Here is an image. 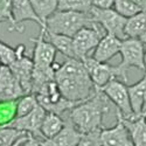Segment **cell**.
<instances>
[{
  "mask_svg": "<svg viewBox=\"0 0 146 146\" xmlns=\"http://www.w3.org/2000/svg\"><path fill=\"white\" fill-rule=\"evenodd\" d=\"M91 20L98 25L109 34L116 35L117 38L124 40L127 36L125 34V26L127 19L120 15L113 8H100L92 5L89 11Z\"/></svg>",
  "mask_w": 146,
  "mask_h": 146,
  "instance_id": "5b68a950",
  "label": "cell"
},
{
  "mask_svg": "<svg viewBox=\"0 0 146 146\" xmlns=\"http://www.w3.org/2000/svg\"><path fill=\"white\" fill-rule=\"evenodd\" d=\"M98 90L105 94V96L110 100V102H112L116 105L117 110L123 115V117L130 118L135 115L130 102L129 86H126L125 82L113 78Z\"/></svg>",
  "mask_w": 146,
  "mask_h": 146,
  "instance_id": "52a82bcc",
  "label": "cell"
},
{
  "mask_svg": "<svg viewBox=\"0 0 146 146\" xmlns=\"http://www.w3.org/2000/svg\"><path fill=\"white\" fill-rule=\"evenodd\" d=\"M39 106V101L35 94H26L18 100L17 117L26 116Z\"/></svg>",
  "mask_w": 146,
  "mask_h": 146,
  "instance_id": "484cf974",
  "label": "cell"
},
{
  "mask_svg": "<svg viewBox=\"0 0 146 146\" xmlns=\"http://www.w3.org/2000/svg\"><path fill=\"white\" fill-rule=\"evenodd\" d=\"M82 133L75 127L71 120L66 117V125L58 135L49 139H42L41 146H77Z\"/></svg>",
  "mask_w": 146,
  "mask_h": 146,
  "instance_id": "9a60e30c",
  "label": "cell"
},
{
  "mask_svg": "<svg viewBox=\"0 0 146 146\" xmlns=\"http://www.w3.org/2000/svg\"><path fill=\"white\" fill-rule=\"evenodd\" d=\"M29 133L12 126H0V146H18L27 140Z\"/></svg>",
  "mask_w": 146,
  "mask_h": 146,
  "instance_id": "44dd1931",
  "label": "cell"
},
{
  "mask_svg": "<svg viewBox=\"0 0 146 146\" xmlns=\"http://www.w3.org/2000/svg\"><path fill=\"white\" fill-rule=\"evenodd\" d=\"M26 95L9 66H0V101H14Z\"/></svg>",
  "mask_w": 146,
  "mask_h": 146,
  "instance_id": "8fae6325",
  "label": "cell"
},
{
  "mask_svg": "<svg viewBox=\"0 0 146 146\" xmlns=\"http://www.w3.org/2000/svg\"><path fill=\"white\" fill-rule=\"evenodd\" d=\"M66 125V119L54 112H47L41 124V136L42 139H49L55 137L62 131Z\"/></svg>",
  "mask_w": 146,
  "mask_h": 146,
  "instance_id": "ac0fdd59",
  "label": "cell"
},
{
  "mask_svg": "<svg viewBox=\"0 0 146 146\" xmlns=\"http://www.w3.org/2000/svg\"><path fill=\"white\" fill-rule=\"evenodd\" d=\"M46 29L41 28L40 35L36 39L32 38L31 41L34 42L33 50V62L34 67L39 69H49L55 64L56 48L50 41H46Z\"/></svg>",
  "mask_w": 146,
  "mask_h": 146,
  "instance_id": "9c48e42d",
  "label": "cell"
},
{
  "mask_svg": "<svg viewBox=\"0 0 146 146\" xmlns=\"http://www.w3.org/2000/svg\"><path fill=\"white\" fill-rule=\"evenodd\" d=\"M31 1L36 14L43 23H46V20L58 9V0H31Z\"/></svg>",
  "mask_w": 146,
  "mask_h": 146,
  "instance_id": "603a6c76",
  "label": "cell"
},
{
  "mask_svg": "<svg viewBox=\"0 0 146 146\" xmlns=\"http://www.w3.org/2000/svg\"><path fill=\"white\" fill-rule=\"evenodd\" d=\"M18 146H41V140H40V137H36L32 135V133H29L27 140H25Z\"/></svg>",
  "mask_w": 146,
  "mask_h": 146,
  "instance_id": "4dcf8cb0",
  "label": "cell"
},
{
  "mask_svg": "<svg viewBox=\"0 0 146 146\" xmlns=\"http://www.w3.org/2000/svg\"><path fill=\"white\" fill-rule=\"evenodd\" d=\"M46 36L48 38V41H50L56 50L60 52L66 57H71V58H77L75 48H74V41H72L71 36L63 35V34H56L53 32L46 31Z\"/></svg>",
  "mask_w": 146,
  "mask_h": 146,
  "instance_id": "d6986e66",
  "label": "cell"
},
{
  "mask_svg": "<svg viewBox=\"0 0 146 146\" xmlns=\"http://www.w3.org/2000/svg\"><path fill=\"white\" fill-rule=\"evenodd\" d=\"M141 115L145 117L146 116V97H145V101H144V104H143V109H141Z\"/></svg>",
  "mask_w": 146,
  "mask_h": 146,
  "instance_id": "836d02e7",
  "label": "cell"
},
{
  "mask_svg": "<svg viewBox=\"0 0 146 146\" xmlns=\"http://www.w3.org/2000/svg\"><path fill=\"white\" fill-rule=\"evenodd\" d=\"M146 32V11H141L136 15L127 19L125 26V34L127 38H140Z\"/></svg>",
  "mask_w": 146,
  "mask_h": 146,
  "instance_id": "7402d4cb",
  "label": "cell"
},
{
  "mask_svg": "<svg viewBox=\"0 0 146 146\" xmlns=\"http://www.w3.org/2000/svg\"><path fill=\"white\" fill-rule=\"evenodd\" d=\"M102 27L98 23H94L91 26L83 27L81 31H78L74 36V48L77 58L83 60L84 57L90 56V53L96 49L97 44L100 43L101 39L103 38L102 34Z\"/></svg>",
  "mask_w": 146,
  "mask_h": 146,
  "instance_id": "8992f818",
  "label": "cell"
},
{
  "mask_svg": "<svg viewBox=\"0 0 146 146\" xmlns=\"http://www.w3.org/2000/svg\"><path fill=\"white\" fill-rule=\"evenodd\" d=\"M135 3L140 11H146V0H132Z\"/></svg>",
  "mask_w": 146,
  "mask_h": 146,
  "instance_id": "d6a6232c",
  "label": "cell"
},
{
  "mask_svg": "<svg viewBox=\"0 0 146 146\" xmlns=\"http://www.w3.org/2000/svg\"><path fill=\"white\" fill-rule=\"evenodd\" d=\"M0 66H1V64H0Z\"/></svg>",
  "mask_w": 146,
  "mask_h": 146,
  "instance_id": "f35d334b",
  "label": "cell"
},
{
  "mask_svg": "<svg viewBox=\"0 0 146 146\" xmlns=\"http://www.w3.org/2000/svg\"><path fill=\"white\" fill-rule=\"evenodd\" d=\"M55 81L64 98L81 103L96 92V87L80 58L66 57L62 64H58L55 72Z\"/></svg>",
  "mask_w": 146,
  "mask_h": 146,
  "instance_id": "6da1fadb",
  "label": "cell"
},
{
  "mask_svg": "<svg viewBox=\"0 0 146 146\" xmlns=\"http://www.w3.org/2000/svg\"><path fill=\"white\" fill-rule=\"evenodd\" d=\"M12 12H13V18L15 20V23L22 33H23V26H22L23 21L36 22L41 28H44V23L36 14L31 0H12Z\"/></svg>",
  "mask_w": 146,
  "mask_h": 146,
  "instance_id": "5bb4252c",
  "label": "cell"
},
{
  "mask_svg": "<svg viewBox=\"0 0 146 146\" xmlns=\"http://www.w3.org/2000/svg\"><path fill=\"white\" fill-rule=\"evenodd\" d=\"M92 7V0H58L60 11H74L80 13H89Z\"/></svg>",
  "mask_w": 146,
  "mask_h": 146,
  "instance_id": "d4e9b609",
  "label": "cell"
},
{
  "mask_svg": "<svg viewBox=\"0 0 146 146\" xmlns=\"http://www.w3.org/2000/svg\"><path fill=\"white\" fill-rule=\"evenodd\" d=\"M102 130H96V131H91V132H87V133H82L77 146H103Z\"/></svg>",
  "mask_w": 146,
  "mask_h": 146,
  "instance_id": "f546056e",
  "label": "cell"
},
{
  "mask_svg": "<svg viewBox=\"0 0 146 146\" xmlns=\"http://www.w3.org/2000/svg\"><path fill=\"white\" fill-rule=\"evenodd\" d=\"M129 95H130V102L133 113L140 116L143 104L146 97V74L140 81L132 84V86H129Z\"/></svg>",
  "mask_w": 146,
  "mask_h": 146,
  "instance_id": "ffe728a7",
  "label": "cell"
},
{
  "mask_svg": "<svg viewBox=\"0 0 146 146\" xmlns=\"http://www.w3.org/2000/svg\"><path fill=\"white\" fill-rule=\"evenodd\" d=\"M115 0H92V5L100 8H111Z\"/></svg>",
  "mask_w": 146,
  "mask_h": 146,
  "instance_id": "1f68e13d",
  "label": "cell"
},
{
  "mask_svg": "<svg viewBox=\"0 0 146 146\" xmlns=\"http://www.w3.org/2000/svg\"><path fill=\"white\" fill-rule=\"evenodd\" d=\"M18 48V58L9 66L12 71L19 80L26 94H32L33 88V72H34V62L33 58H29L26 55L25 44H19Z\"/></svg>",
  "mask_w": 146,
  "mask_h": 146,
  "instance_id": "30bf717a",
  "label": "cell"
},
{
  "mask_svg": "<svg viewBox=\"0 0 146 146\" xmlns=\"http://www.w3.org/2000/svg\"><path fill=\"white\" fill-rule=\"evenodd\" d=\"M144 66H145L144 71H145V74H146V48H145V56H144Z\"/></svg>",
  "mask_w": 146,
  "mask_h": 146,
  "instance_id": "d590c367",
  "label": "cell"
},
{
  "mask_svg": "<svg viewBox=\"0 0 146 146\" xmlns=\"http://www.w3.org/2000/svg\"><path fill=\"white\" fill-rule=\"evenodd\" d=\"M139 39H140V41H141L144 44H146V32H145L144 34L140 35V38H139Z\"/></svg>",
  "mask_w": 146,
  "mask_h": 146,
  "instance_id": "e575fe53",
  "label": "cell"
},
{
  "mask_svg": "<svg viewBox=\"0 0 146 146\" xmlns=\"http://www.w3.org/2000/svg\"><path fill=\"white\" fill-rule=\"evenodd\" d=\"M121 39L117 38L116 35L105 33L104 36L101 39L100 43L97 44L96 49L94 50L92 57L100 62H108L113 56L120 53L121 47Z\"/></svg>",
  "mask_w": 146,
  "mask_h": 146,
  "instance_id": "2e32d148",
  "label": "cell"
},
{
  "mask_svg": "<svg viewBox=\"0 0 146 146\" xmlns=\"http://www.w3.org/2000/svg\"><path fill=\"white\" fill-rule=\"evenodd\" d=\"M82 61L89 72L96 89H101L113 78H120L117 66H110L108 64V62H100L92 56H87Z\"/></svg>",
  "mask_w": 146,
  "mask_h": 146,
  "instance_id": "ba28073f",
  "label": "cell"
},
{
  "mask_svg": "<svg viewBox=\"0 0 146 146\" xmlns=\"http://www.w3.org/2000/svg\"><path fill=\"white\" fill-rule=\"evenodd\" d=\"M94 22L89 13H80L74 11H60L57 9L53 15L46 20V31L56 34H63L74 36L83 27L91 26Z\"/></svg>",
  "mask_w": 146,
  "mask_h": 146,
  "instance_id": "3957f363",
  "label": "cell"
},
{
  "mask_svg": "<svg viewBox=\"0 0 146 146\" xmlns=\"http://www.w3.org/2000/svg\"><path fill=\"white\" fill-rule=\"evenodd\" d=\"M0 22H4V21H3V20H1V19H0Z\"/></svg>",
  "mask_w": 146,
  "mask_h": 146,
  "instance_id": "8d00e7d4",
  "label": "cell"
},
{
  "mask_svg": "<svg viewBox=\"0 0 146 146\" xmlns=\"http://www.w3.org/2000/svg\"><path fill=\"white\" fill-rule=\"evenodd\" d=\"M0 19L9 23V29L22 33L21 29L15 23L13 18V12H12V0H0Z\"/></svg>",
  "mask_w": 146,
  "mask_h": 146,
  "instance_id": "83f0119b",
  "label": "cell"
},
{
  "mask_svg": "<svg viewBox=\"0 0 146 146\" xmlns=\"http://www.w3.org/2000/svg\"><path fill=\"white\" fill-rule=\"evenodd\" d=\"M121 62L117 66L119 70L120 78L123 82H127V71L130 68H138L140 70L145 69L144 56L145 48L144 43L138 38H126L121 41L120 53Z\"/></svg>",
  "mask_w": 146,
  "mask_h": 146,
  "instance_id": "277c9868",
  "label": "cell"
},
{
  "mask_svg": "<svg viewBox=\"0 0 146 146\" xmlns=\"http://www.w3.org/2000/svg\"><path fill=\"white\" fill-rule=\"evenodd\" d=\"M110 100L98 89L90 98L81 102L67 112V117L81 133L104 129V116L109 112Z\"/></svg>",
  "mask_w": 146,
  "mask_h": 146,
  "instance_id": "7a4b0ae2",
  "label": "cell"
},
{
  "mask_svg": "<svg viewBox=\"0 0 146 146\" xmlns=\"http://www.w3.org/2000/svg\"><path fill=\"white\" fill-rule=\"evenodd\" d=\"M18 48H13L0 40V64L11 66L18 58Z\"/></svg>",
  "mask_w": 146,
  "mask_h": 146,
  "instance_id": "f1b7e54d",
  "label": "cell"
},
{
  "mask_svg": "<svg viewBox=\"0 0 146 146\" xmlns=\"http://www.w3.org/2000/svg\"><path fill=\"white\" fill-rule=\"evenodd\" d=\"M103 146H104V145H103Z\"/></svg>",
  "mask_w": 146,
  "mask_h": 146,
  "instance_id": "ab89813d",
  "label": "cell"
},
{
  "mask_svg": "<svg viewBox=\"0 0 146 146\" xmlns=\"http://www.w3.org/2000/svg\"><path fill=\"white\" fill-rule=\"evenodd\" d=\"M124 124L129 129L135 146H146V119L144 116L133 115L130 118L123 117Z\"/></svg>",
  "mask_w": 146,
  "mask_h": 146,
  "instance_id": "e0dca14e",
  "label": "cell"
},
{
  "mask_svg": "<svg viewBox=\"0 0 146 146\" xmlns=\"http://www.w3.org/2000/svg\"><path fill=\"white\" fill-rule=\"evenodd\" d=\"M113 8L118 12L120 15L129 19L137 13L141 12L139 7L132 1V0H115L113 3Z\"/></svg>",
  "mask_w": 146,
  "mask_h": 146,
  "instance_id": "4316f807",
  "label": "cell"
},
{
  "mask_svg": "<svg viewBox=\"0 0 146 146\" xmlns=\"http://www.w3.org/2000/svg\"><path fill=\"white\" fill-rule=\"evenodd\" d=\"M46 113H47V111L39 104V106L34 109L28 115L22 116V117H15L8 124V126H12V127L18 129L23 132H27V133H32V135H34L36 137L42 138L41 124L43 121Z\"/></svg>",
  "mask_w": 146,
  "mask_h": 146,
  "instance_id": "4fadbf2b",
  "label": "cell"
},
{
  "mask_svg": "<svg viewBox=\"0 0 146 146\" xmlns=\"http://www.w3.org/2000/svg\"><path fill=\"white\" fill-rule=\"evenodd\" d=\"M102 141L104 146H135L131 133L124 124L121 113L117 110V123L112 127L102 130Z\"/></svg>",
  "mask_w": 146,
  "mask_h": 146,
  "instance_id": "7c38bea8",
  "label": "cell"
},
{
  "mask_svg": "<svg viewBox=\"0 0 146 146\" xmlns=\"http://www.w3.org/2000/svg\"><path fill=\"white\" fill-rule=\"evenodd\" d=\"M18 100L0 101V126L8 125L17 117Z\"/></svg>",
  "mask_w": 146,
  "mask_h": 146,
  "instance_id": "cb8c5ba5",
  "label": "cell"
},
{
  "mask_svg": "<svg viewBox=\"0 0 146 146\" xmlns=\"http://www.w3.org/2000/svg\"><path fill=\"white\" fill-rule=\"evenodd\" d=\"M145 119H146V116H145Z\"/></svg>",
  "mask_w": 146,
  "mask_h": 146,
  "instance_id": "74e56055",
  "label": "cell"
}]
</instances>
